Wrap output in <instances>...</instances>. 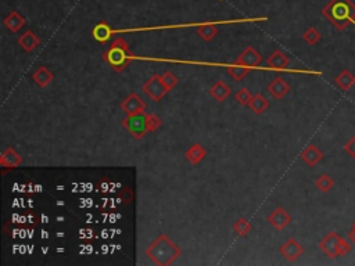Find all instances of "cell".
I'll return each instance as SVG.
<instances>
[{
  "instance_id": "6da1fadb",
  "label": "cell",
  "mask_w": 355,
  "mask_h": 266,
  "mask_svg": "<svg viewBox=\"0 0 355 266\" xmlns=\"http://www.w3.org/2000/svg\"><path fill=\"white\" fill-rule=\"evenodd\" d=\"M322 16L336 30H344L350 22L355 24V4L351 0H330L324 7Z\"/></svg>"
},
{
  "instance_id": "7a4b0ae2",
  "label": "cell",
  "mask_w": 355,
  "mask_h": 266,
  "mask_svg": "<svg viewBox=\"0 0 355 266\" xmlns=\"http://www.w3.org/2000/svg\"><path fill=\"white\" fill-rule=\"evenodd\" d=\"M180 255H182L180 248L166 234H160L158 238L146 250V256H148V260L156 265L160 266L172 265Z\"/></svg>"
},
{
  "instance_id": "3957f363",
  "label": "cell",
  "mask_w": 355,
  "mask_h": 266,
  "mask_svg": "<svg viewBox=\"0 0 355 266\" xmlns=\"http://www.w3.org/2000/svg\"><path fill=\"white\" fill-rule=\"evenodd\" d=\"M104 60L116 72H122L134 60V53L122 38H116L104 53Z\"/></svg>"
},
{
  "instance_id": "277c9868",
  "label": "cell",
  "mask_w": 355,
  "mask_h": 266,
  "mask_svg": "<svg viewBox=\"0 0 355 266\" xmlns=\"http://www.w3.org/2000/svg\"><path fill=\"white\" fill-rule=\"evenodd\" d=\"M122 126L128 130L132 138L136 140L144 138L148 133L147 128V114L144 111L136 112V114H129L122 121Z\"/></svg>"
},
{
  "instance_id": "5b68a950",
  "label": "cell",
  "mask_w": 355,
  "mask_h": 266,
  "mask_svg": "<svg viewBox=\"0 0 355 266\" xmlns=\"http://www.w3.org/2000/svg\"><path fill=\"white\" fill-rule=\"evenodd\" d=\"M143 90L146 92V94L153 102H161L162 100V97L166 96V93H168V89H166V86L164 85V82H162V79H161V75H154V76H152V78L147 80L146 84L143 85Z\"/></svg>"
},
{
  "instance_id": "8992f818",
  "label": "cell",
  "mask_w": 355,
  "mask_h": 266,
  "mask_svg": "<svg viewBox=\"0 0 355 266\" xmlns=\"http://www.w3.org/2000/svg\"><path fill=\"white\" fill-rule=\"evenodd\" d=\"M342 237L337 234L336 232H330L320 240L319 248L328 255L330 260H334L338 256V244H340Z\"/></svg>"
},
{
  "instance_id": "52a82bcc",
  "label": "cell",
  "mask_w": 355,
  "mask_h": 266,
  "mask_svg": "<svg viewBox=\"0 0 355 266\" xmlns=\"http://www.w3.org/2000/svg\"><path fill=\"white\" fill-rule=\"evenodd\" d=\"M266 220H268V224H272L278 232H280V230H283L284 228H288V224H292L293 219H292V215H290L284 208L278 206L275 211H272L270 215H268Z\"/></svg>"
},
{
  "instance_id": "ba28073f",
  "label": "cell",
  "mask_w": 355,
  "mask_h": 266,
  "mask_svg": "<svg viewBox=\"0 0 355 266\" xmlns=\"http://www.w3.org/2000/svg\"><path fill=\"white\" fill-rule=\"evenodd\" d=\"M279 252L284 256V260L288 262H294L304 254V247L296 238H288V242L280 246Z\"/></svg>"
},
{
  "instance_id": "9c48e42d",
  "label": "cell",
  "mask_w": 355,
  "mask_h": 266,
  "mask_svg": "<svg viewBox=\"0 0 355 266\" xmlns=\"http://www.w3.org/2000/svg\"><path fill=\"white\" fill-rule=\"evenodd\" d=\"M120 107L122 110L124 112H126V115L129 114H136V112H142L146 110V103L142 100V97L138 93H130L122 103L120 104Z\"/></svg>"
},
{
  "instance_id": "30bf717a",
  "label": "cell",
  "mask_w": 355,
  "mask_h": 266,
  "mask_svg": "<svg viewBox=\"0 0 355 266\" xmlns=\"http://www.w3.org/2000/svg\"><path fill=\"white\" fill-rule=\"evenodd\" d=\"M261 61H262V56H261V53L258 52V50H256L254 48H251V46H248V48H246L243 52H242V54L236 58V64H240V66H258L260 64H261Z\"/></svg>"
},
{
  "instance_id": "8fae6325",
  "label": "cell",
  "mask_w": 355,
  "mask_h": 266,
  "mask_svg": "<svg viewBox=\"0 0 355 266\" xmlns=\"http://www.w3.org/2000/svg\"><path fill=\"white\" fill-rule=\"evenodd\" d=\"M266 90L270 92V94L274 97V98L280 100V98H283V97L288 94V92H290V85H288V82H286L282 76H278V78L274 79L270 85H268Z\"/></svg>"
},
{
  "instance_id": "7c38bea8",
  "label": "cell",
  "mask_w": 355,
  "mask_h": 266,
  "mask_svg": "<svg viewBox=\"0 0 355 266\" xmlns=\"http://www.w3.org/2000/svg\"><path fill=\"white\" fill-rule=\"evenodd\" d=\"M324 152L319 150L316 146L310 144L306 146V148L302 150L301 152V160L310 166V168H314L316 166V164H319L322 160H324Z\"/></svg>"
},
{
  "instance_id": "4fadbf2b",
  "label": "cell",
  "mask_w": 355,
  "mask_h": 266,
  "mask_svg": "<svg viewBox=\"0 0 355 266\" xmlns=\"http://www.w3.org/2000/svg\"><path fill=\"white\" fill-rule=\"evenodd\" d=\"M22 164V157L12 147H8L0 156V165L3 168H17Z\"/></svg>"
},
{
  "instance_id": "5bb4252c",
  "label": "cell",
  "mask_w": 355,
  "mask_h": 266,
  "mask_svg": "<svg viewBox=\"0 0 355 266\" xmlns=\"http://www.w3.org/2000/svg\"><path fill=\"white\" fill-rule=\"evenodd\" d=\"M18 44L24 52L31 53V52H34V50L40 44V40H39V38H38L32 30H26V32H24V34L18 38Z\"/></svg>"
},
{
  "instance_id": "9a60e30c",
  "label": "cell",
  "mask_w": 355,
  "mask_h": 266,
  "mask_svg": "<svg viewBox=\"0 0 355 266\" xmlns=\"http://www.w3.org/2000/svg\"><path fill=\"white\" fill-rule=\"evenodd\" d=\"M266 64H268V66L272 68V70H286L288 64H290V60H288V57L283 53L282 50H275V52L268 57Z\"/></svg>"
},
{
  "instance_id": "2e32d148",
  "label": "cell",
  "mask_w": 355,
  "mask_h": 266,
  "mask_svg": "<svg viewBox=\"0 0 355 266\" xmlns=\"http://www.w3.org/2000/svg\"><path fill=\"white\" fill-rule=\"evenodd\" d=\"M208 92L210 94L214 97L218 103H224L229 97V94H230V88L224 80H218V82H215L214 85L211 86V89Z\"/></svg>"
},
{
  "instance_id": "e0dca14e",
  "label": "cell",
  "mask_w": 355,
  "mask_h": 266,
  "mask_svg": "<svg viewBox=\"0 0 355 266\" xmlns=\"http://www.w3.org/2000/svg\"><path fill=\"white\" fill-rule=\"evenodd\" d=\"M53 74L50 72L49 68H46V66H39L36 71L34 72V75H32V79H34V82L36 84L39 88H46V86L50 85V82L53 80Z\"/></svg>"
},
{
  "instance_id": "ac0fdd59",
  "label": "cell",
  "mask_w": 355,
  "mask_h": 266,
  "mask_svg": "<svg viewBox=\"0 0 355 266\" xmlns=\"http://www.w3.org/2000/svg\"><path fill=\"white\" fill-rule=\"evenodd\" d=\"M184 156H186V160H188L192 165H198V164L202 162V160L206 158L207 152H206V148H204L202 144H193L189 150L186 152Z\"/></svg>"
},
{
  "instance_id": "d6986e66",
  "label": "cell",
  "mask_w": 355,
  "mask_h": 266,
  "mask_svg": "<svg viewBox=\"0 0 355 266\" xmlns=\"http://www.w3.org/2000/svg\"><path fill=\"white\" fill-rule=\"evenodd\" d=\"M4 25L7 26V30L16 34V32H18V30L24 26L25 20L18 12H12L7 16L6 18H4Z\"/></svg>"
},
{
  "instance_id": "ffe728a7",
  "label": "cell",
  "mask_w": 355,
  "mask_h": 266,
  "mask_svg": "<svg viewBox=\"0 0 355 266\" xmlns=\"http://www.w3.org/2000/svg\"><path fill=\"white\" fill-rule=\"evenodd\" d=\"M92 35L98 42L106 43L110 40L111 35H112V30L108 26V24H106V22H98V24L93 28Z\"/></svg>"
},
{
  "instance_id": "44dd1931",
  "label": "cell",
  "mask_w": 355,
  "mask_h": 266,
  "mask_svg": "<svg viewBox=\"0 0 355 266\" xmlns=\"http://www.w3.org/2000/svg\"><path fill=\"white\" fill-rule=\"evenodd\" d=\"M248 108H250L251 111H254L257 115H261L270 108V102H268L262 94H256V96H252V98L250 100Z\"/></svg>"
},
{
  "instance_id": "7402d4cb",
  "label": "cell",
  "mask_w": 355,
  "mask_h": 266,
  "mask_svg": "<svg viewBox=\"0 0 355 266\" xmlns=\"http://www.w3.org/2000/svg\"><path fill=\"white\" fill-rule=\"evenodd\" d=\"M336 85L338 86L342 90H350V89L355 85V76L350 72L348 70H343V71L336 76Z\"/></svg>"
},
{
  "instance_id": "603a6c76",
  "label": "cell",
  "mask_w": 355,
  "mask_h": 266,
  "mask_svg": "<svg viewBox=\"0 0 355 266\" xmlns=\"http://www.w3.org/2000/svg\"><path fill=\"white\" fill-rule=\"evenodd\" d=\"M251 68L250 66H240V64H233V66H228V74L232 76L234 80H238V82H240V80H243V79L250 74Z\"/></svg>"
},
{
  "instance_id": "cb8c5ba5",
  "label": "cell",
  "mask_w": 355,
  "mask_h": 266,
  "mask_svg": "<svg viewBox=\"0 0 355 266\" xmlns=\"http://www.w3.org/2000/svg\"><path fill=\"white\" fill-rule=\"evenodd\" d=\"M197 34L204 42H211L218 35V28L214 24H202L197 28Z\"/></svg>"
},
{
  "instance_id": "d4e9b609",
  "label": "cell",
  "mask_w": 355,
  "mask_h": 266,
  "mask_svg": "<svg viewBox=\"0 0 355 266\" xmlns=\"http://www.w3.org/2000/svg\"><path fill=\"white\" fill-rule=\"evenodd\" d=\"M315 186H316V188H319L322 193H328V192H330L333 186H334V180L332 179L330 175L324 174V175H320L318 179L315 180Z\"/></svg>"
},
{
  "instance_id": "484cf974",
  "label": "cell",
  "mask_w": 355,
  "mask_h": 266,
  "mask_svg": "<svg viewBox=\"0 0 355 266\" xmlns=\"http://www.w3.org/2000/svg\"><path fill=\"white\" fill-rule=\"evenodd\" d=\"M233 232L238 233L240 237H246L251 232V224L246 218L238 219L233 224Z\"/></svg>"
},
{
  "instance_id": "4316f807",
  "label": "cell",
  "mask_w": 355,
  "mask_h": 266,
  "mask_svg": "<svg viewBox=\"0 0 355 266\" xmlns=\"http://www.w3.org/2000/svg\"><path fill=\"white\" fill-rule=\"evenodd\" d=\"M302 38H304V40H306L308 44H311V46H314V44H316V43L322 39V35H320V32H319L316 28H314V26H310L308 30L304 32V35H302Z\"/></svg>"
},
{
  "instance_id": "83f0119b",
  "label": "cell",
  "mask_w": 355,
  "mask_h": 266,
  "mask_svg": "<svg viewBox=\"0 0 355 266\" xmlns=\"http://www.w3.org/2000/svg\"><path fill=\"white\" fill-rule=\"evenodd\" d=\"M234 98H236V102H238L240 106L248 107V103H250V100L252 98V94H251V92L248 90V89L243 88V89H240V90L234 94Z\"/></svg>"
},
{
  "instance_id": "f1b7e54d",
  "label": "cell",
  "mask_w": 355,
  "mask_h": 266,
  "mask_svg": "<svg viewBox=\"0 0 355 266\" xmlns=\"http://www.w3.org/2000/svg\"><path fill=\"white\" fill-rule=\"evenodd\" d=\"M161 79H162V82H164V85L166 86L168 90H172L178 84L176 75H175L174 72H171V71H166V74H162V75H161Z\"/></svg>"
},
{
  "instance_id": "f546056e",
  "label": "cell",
  "mask_w": 355,
  "mask_h": 266,
  "mask_svg": "<svg viewBox=\"0 0 355 266\" xmlns=\"http://www.w3.org/2000/svg\"><path fill=\"white\" fill-rule=\"evenodd\" d=\"M161 120L160 116L156 114H147V128H148V133L156 132L160 126H161Z\"/></svg>"
},
{
  "instance_id": "4dcf8cb0",
  "label": "cell",
  "mask_w": 355,
  "mask_h": 266,
  "mask_svg": "<svg viewBox=\"0 0 355 266\" xmlns=\"http://www.w3.org/2000/svg\"><path fill=\"white\" fill-rule=\"evenodd\" d=\"M351 244H350L347 240H344V238H342L340 240V244H338V256H344V255H347L348 252H351Z\"/></svg>"
},
{
  "instance_id": "1f68e13d",
  "label": "cell",
  "mask_w": 355,
  "mask_h": 266,
  "mask_svg": "<svg viewBox=\"0 0 355 266\" xmlns=\"http://www.w3.org/2000/svg\"><path fill=\"white\" fill-rule=\"evenodd\" d=\"M344 150L355 161V134L344 144Z\"/></svg>"
},
{
  "instance_id": "d6a6232c",
  "label": "cell",
  "mask_w": 355,
  "mask_h": 266,
  "mask_svg": "<svg viewBox=\"0 0 355 266\" xmlns=\"http://www.w3.org/2000/svg\"><path fill=\"white\" fill-rule=\"evenodd\" d=\"M348 238H350V242H354L355 244V229L354 228H351V230L348 232Z\"/></svg>"
},
{
  "instance_id": "836d02e7",
  "label": "cell",
  "mask_w": 355,
  "mask_h": 266,
  "mask_svg": "<svg viewBox=\"0 0 355 266\" xmlns=\"http://www.w3.org/2000/svg\"><path fill=\"white\" fill-rule=\"evenodd\" d=\"M352 228H354V229H355V222H354V224H352Z\"/></svg>"
}]
</instances>
